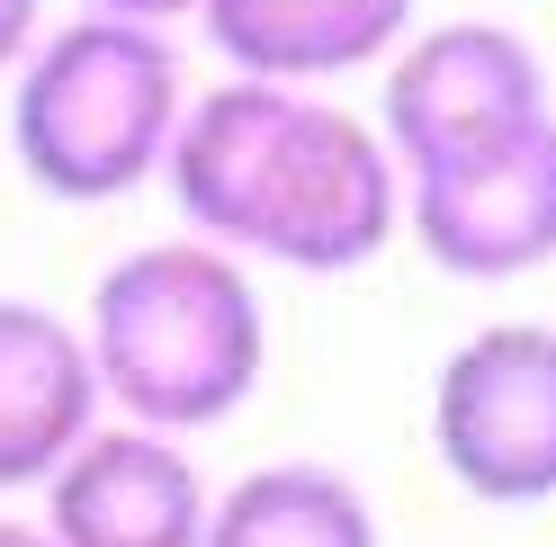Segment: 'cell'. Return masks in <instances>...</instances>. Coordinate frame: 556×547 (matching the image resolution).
I'll return each instance as SVG.
<instances>
[{
    "label": "cell",
    "mask_w": 556,
    "mask_h": 547,
    "mask_svg": "<svg viewBox=\"0 0 556 547\" xmlns=\"http://www.w3.org/2000/svg\"><path fill=\"white\" fill-rule=\"evenodd\" d=\"M170 207L189 233L225 243L242 260L351 279L404 233V153L377 117L332 109L305 81H252L225 73L189 99L180 144L162 170Z\"/></svg>",
    "instance_id": "cell-1"
},
{
    "label": "cell",
    "mask_w": 556,
    "mask_h": 547,
    "mask_svg": "<svg viewBox=\"0 0 556 547\" xmlns=\"http://www.w3.org/2000/svg\"><path fill=\"white\" fill-rule=\"evenodd\" d=\"M90 359L109 386V414L153 431H216L269 378V305L252 260L206 243V233H162L135 243L109 279L90 288Z\"/></svg>",
    "instance_id": "cell-2"
},
{
    "label": "cell",
    "mask_w": 556,
    "mask_h": 547,
    "mask_svg": "<svg viewBox=\"0 0 556 547\" xmlns=\"http://www.w3.org/2000/svg\"><path fill=\"white\" fill-rule=\"evenodd\" d=\"M189 99L170 27L73 10L10 73V153L54 207H109L170 170Z\"/></svg>",
    "instance_id": "cell-3"
},
{
    "label": "cell",
    "mask_w": 556,
    "mask_h": 547,
    "mask_svg": "<svg viewBox=\"0 0 556 547\" xmlns=\"http://www.w3.org/2000/svg\"><path fill=\"white\" fill-rule=\"evenodd\" d=\"M556 117V81L539 46L503 18H440L413 27L404 54L387 63V90H377V126L404 153V180H431V170L484 162L539 135Z\"/></svg>",
    "instance_id": "cell-4"
},
{
    "label": "cell",
    "mask_w": 556,
    "mask_h": 547,
    "mask_svg": "<svg viewBox=\"0 0 556 547\" xmlns=\"http://www.w3.org/2000/svg\"><path fill=\"white\" fill-rule=\"evenodd\" d=\"M431 458L467 503H556V323H484L440 359Z\"/></svg>",
    "instance_id": "cell-5"
},
{
    "label": "cell",
    "mask_w": 556,
    "mask_h": 547,
    "mask_svg": "<svg viewBox=\"0 0 556 547\" xmlns=\"http://www.w3.org/2000/svg\"><path fill=\"white\" fill-rule=\"evenodd\" d=\"M404 233L440 279H467V288H503V279L547 269L556 260V117L484 162L413 180Z\"/></svg>",
    "instance_id": "cell-6"
},
{
    "label": "cell",
    "mask_w": 556,
    "mask_h": 547,
    "mask_svg": "<svg viewBox=\"0 0 556 547\" xmlns=\"http://www.w3.org/2000/svg\"><path fill=\"white\" fill-rule=\"evenodd\" d=\"M216 521V485L198 475L180 431L109 414L63 475L46 485V530L63 547H206Z\"/></svg>",
    "instance_id": "cell-7"
},
{
    "label": "cell",
    "mask_w": 556,
    "mask_h": 547,
    "mask_svg": "<svg viewBox=\"0 0 556 547\" xmlns=\"http://www.w3.org/2000/svg\"><path fill=\"white\" fill-rule=\"evenodd\" d=\"M109 422L90 332L54 305L0 296V494H46L63 458Z\"/></svg>",
    "instance_id": "cell-8"
},
{
    "label": "cell",
    "mask_w": 556,
    "mask_h": 547,
    "mask_svg": "<svg viewBox=\"0 0 556 547\" xmlns=\"http://www.w3.org/2000/svg\"><path fill=\"white\" fill-rule=\"evenodd\" d=\"M413 10L422 0H206L198 27L225 54V73L324 90L341 73L395 63L413 37Z\"/></svg>",
    "instance_id": "cell-9"
},
{
    "label": "cell",
    "mask_w": 556,
    "mask_h": 547,
    "mask_svg": "<svg viewBox=\"0 0 556 547\" xmlns=\"http://www.w3.org/2000/svg\"><path fill=\"white\" fill-rule=\"evenodd\" d=\"M206 547H387L377 511L341 467L324 458H269L216 494Z\"/></svg>",
    "instance_id": "cell-10"
},
{
    "label": "cell",
    "mask_w": 556,
    "mask_h": 547,
    "mask_svg": "<svg viewBox=\"0 0 556 547\" xmlns=\"http://www.w3.org/2000/svg\"><path fill=\"white\" fill-rule=\"evenodd\" d=\"M37 37H46V0H0V81L37 54Z\"/></svg>",
    "instance_id": "cell-11"
},
{
    "label": "cell",
    "mask_w": 556,
    "mask_h": 547,
    "mask_svg": "<svg viewBox=\"0 0 556 547\" xmlns=\"http://www.w3.org/2000/svg\"><path fill=\"white\" fill-rule=\"evenodd\" d=\"M81 10H109V18H144V27H180L198 18L206 0H81Z\"/></svg>",
    "instance_id": "cell-12"
},
{
    "label": "cell",
    "mask_w": 556,
    "mask_h": 547,
    "mask_svg": "<svg viewBox=\"0 0 556 547\" xmlns=\"http://www.w3.org/2000/svg\"><path fill=\"white\" fill-rule=\"evenodd\" d=\"M0 547H63L46 521H0Z\"/></svg>",
    "instance_id": "cell-13"
}]
</instances>
